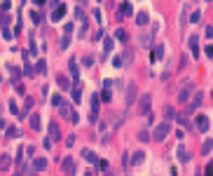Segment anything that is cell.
<instances>
[{
	"label": "cell",
	"mask_w": 213,
	"mask_h": 176,
	"mask_svg": "<svg viewBox=\"0 0 213 176\" xmlns=\"http://www.w3.org/2000/svg\"><path fill=\"white\" fill-rule=\"evenodd\" d=\"M199 106H202V94L197 92V94H194V99H192V103H190V111H194V108H199Z\"/></svg>",
	"instance_id": "obj_15"
},
{
	"label": "cell",
	"mask_w": 213,
	"mask_h": 176,
	"mask_svg": "<svg viewBox=\"0 0 213 176\" xmlns=\"http://www.w3.org/2000/svg\"><path fill=\"white\" fill-rule=\"evenodd\" d=\"M206 54H208V56L213 59V45H208V47H206Z\"/></svg>",
	"instance_id": "obj_34"
},
{
	"label": "cell",
	"mask_w": 213,
	"mask_h": 176,
	"mask_svg": "<svg viewBox=\"0 0 213 176\" xmlns=\"http://www.w3.org/2000/svg\"><path fill=\"white\" fill-rule=\"evenodd\" d=\"M70 73H73V78H80V75H77V64H75V61H70Z\"/></svg>",
	"instance_id": "obj_27"
},
{
	"label": "cell",
	"mask_w": 213,
	"mask_h": 176,
	"mask_svg": "<svg viewBox=\"0 0 213 176\" xmlns=\"http://www.w3.org/2000/svg\"><path fill=\"white\" fill-rule=\"evenodd\" d=\"M211 150H213V139H206L204 146H202V155H208Z\"/></svg>",
	"instance_id": "obj_14"
},
{
	"label": "cell",
	"mask_w": 213,
	"mask_h": 176,
	"mask_svg": "<svg viewBox=\"0 0 213 176\" xmlns=\"http://www.w3.org/2000/svg\"><path fill=\"white\" fill-rule=\"evenodd\" d=\"M199 16H202V12H199V10H197V12H192V14H190V21L197 24V21H199Z\"/></svg>",
	"instance_id": "obj_26"
},
{
	"label": "cell",
	"mask_w": 213,
	"mask_h": 176,
	"mask_svg": "<svg viewBox=\"0 0 213 176\" xmlns=\"http://www.w3.org/2000/svg\"><path fill=\"white\" fill-rule=\"evenodd\" d=\"M45 167H47V160H42V157L35 160V169H45Z\"/></svg>",
	"instance_id": "obj_25"
},
{
	"label": "cell",
	"mask_w": 213,
	"mask_h": 176,
	"mask_svg": "<svg viewBox=\"0 0 213 176\" xmlns=\"http://www.w3.org/2000/svg\"><path fill=\"white\" fill-rule=\"evenodd\" d=\"M169 132H171V124H169V120H166V122H159V124H157V127L152 129V134H150V136H152V141H164L166 136H169Z\"/></svg>",
	"instance_id": "obj_1"
},
{
	"label": "cell",
	"mask_w": 213,
	"mask_h": 176,
	"mask_svg": "<svg viewBox=\"0 0 213 176\" xmlns=\"http://www.w3.org/2000/svg\"><path fill=\"white\" fill-rule=\"evenodd\" d=\"M206 2H213V0H206Z\"/></svg>",
	"instance_id": "obj_36"
},
{
	"label": "cell",
	"mask_w": 213,
	"mask_h": 176,
	"mask_svg": "<svg viewBox=\"0 0 213 176\" xmlns=\"http://www.w3.org/2000/svg\"><path fill=\"white\" fill-rule=\"evenodd\" d=\"M208 127H211L208 117H206V115H199V117H197V129H199V132H208Z\"/></svg>",
	"instance_id": "obj_6"
},
{
	"label": "cell",
	"mask_w": 213,
	"mask_h": 176,
	"mask_svg": "<svg viewBox=\"0 0 213 176\" xmlns=\"http://www.w3.org/2000/svg\"><path fill=\"white\" fill-rule=\"evenodd\" d=\"M150 101H152V96H150V94H141V99H138V113L145 115V117L150 115Z\"/></svg>",
	"instance_id": "obj_2"
},
{
	"label": "cell",
	"mask_w": 213,
	"mask_h": 176,
	"mask_svg": "<svg viewBox=\"0 0 213 176\" xmlns=\"http://www.w3.org/2000/svg\"><path fill=\"white\" fill-rule=\"evenodd\" d=\"M82 155H85V157H87V160H89V162H98V160H96V155L91 153V150H85V153H82Z\"/></svg>",
	"instance_id": "obj_21"
},
{
	"label": "cell",
	"mask_w": 213,
	"mask_h": 176,
	"mask_svg": "<svg viewBox=\"0 0 213 176\" xmlns=\"http://www.w3.org/2000/svg\"><path fill=\"white\" fill-rule=\"evenodd\" d=\"M206 38H213V26H208V28H206Z\"/></svg>",
	"instance_id": "obj_35"
},
{
	"label": "cell",
	"mask_w": 213,
	"mask_h": 176,
	"mask_svg": "<svg viewBox=\"0 0 213 176\" xmlns=\"http://www.w3.org/2000/svg\"><path fill=\"white\" fill-rule=\"evenodd\" d=\"M0 167H2V169H7V167H10V157H7V155H2V157H0Z\"/></svg>",
	"instance_id": "obj_23"
},
{
	"label": "cell",
	"mask_w": 213,
	"mask_h": 176,
	"mask_svg": "<svg viewBox=\"0 0 213 176\" xmlns=\"http://www.w3.org/2000/svg\"><path fill=\"white\" fill-rule=\"evenodd\" d=\"M138 139H141V141H150L152 136H150V134L145 132V129H141V132H138Z\"/></svg>",
	"instance_id": "obj_20"
},
{
	"label": "cell",
	"mask_w": 213,
	"mask_h": 176,
	"mask_svg": "<svg viewBox=\"0 0 213 176\" xmlns=\"http://www.w3.org/2000/svg\"><path fill=\"white\" fill-rule=\"evenodd\" d=\"M176 153H178V160H180V162H190V153H187L185 146H178Z\"/></svg>",
	"instance_id": "obj_7"
},
{
	"label": "cell",
	"mask_w": 213,
	"mask_h": 176,
	"mask_svg": "<svg viewBox=\"0 0 213 176\" xmlns=\"http://www.w3.org/2000/svg\"><path fill=\"white\" fill-rule=\"evenodd\" d=\"M68 43H70V38L63 35V40H61V47H68Z\"/></svg>",
	"instance_id": "obj_32"
},
{
	"label": "cell",
	"mask_w": 213,
	"mask_h": 176,
	"mask_svg": "<svg viewBox=\"0 0 213 176\" xmlns=\"http://www.w3.org/2000/svg\"><path fill=\"white\" fill-rule=\"evenodd\" d=\"M115 38H117V40H120V43H127V40H129V33L127 31H124V28H117V31H115Z\"/></svg>",
	"instance_id": "obj_12"
},
{
	"label": "cell",
	"mask_w": 213,
	"mask_h": 176,
	"mask_svg": "<svg viewBox=\"0 0 213 176\" xmlns=\"http://www.w3.org/2000/svg\"><path fill=\"white\" fill-rule=\"evenodd\" d=\"M59 85H61V87H66V89H68V80H66V78H59Z\"/></svg>",
	"instance_id": "obj_33"
},
{
	"label": "cell",
	"mask_w": 213,
	"mask_h": 176,
	"mask_svg": "<svg viewBox=\"0 0 213 176\" xmlns=\"http://www.w3.org/2000/svg\"><path fill=\"white\" fill-rule=\"evenodd\" d=\"M131 14H133L131 5H129V2H122V7H120V19H122V16H131Z\"/></svg>",
	"instance_id": "obj_9"
},
{
	"label": "cell",
	"mask_w": 213,
	"mask_h": 176,
	"mask_svg": "<svg viewBox=\"0 0 213 176\" xmlns=\"http://www.w3.org/2000/svg\"><path fill=\"white\" fill-rule=\"evenodd\" d=\"M190 49L194 56H199V43H197V35H190Z\"/></svg>",
	"instance_id": "obj_11"
},
{
	"label": "cell",
	"mask_w": 213,
	"mask_h": 176,
	"mask_svg": "<svg viewBox=\"0 0 213 176\" xmlns=\"http://www.w3.org/2000/svg\"><path fill=\"white\" fill-rule=\"evenodd\" d=\"M138 162H143V153H136V155H133V165H138Z\"/></svg>",
	"instance_id": "obj_29"
},
{
	"label": "cell",
	"mask_w": 213,
	"mask_h": 176,
	"mask_svg": "<svg viewBox=\"0 0 213 176\" xmlns=\"http://www.w3.org/2000/svg\"><path fill=\"white\" fill-rule=\"evenodd\" d=\"M49 132H52V139H59V127L56 124H49Z\"/></svg>",
	"instance_id": "obj_22"
},
{
	"label": "cell",
	"mask_w": 213,
	"mask_h": 176,
	"mask_svg": "<svg viewBox=\"0 0 213 176\" xmlns=\"http://www.w3.org/2000/svg\"><path fill=\"white\" fill-rule=\"evenodd\" d=\"M162 59H164V47L157 45V47L152 49V61H162Z\"/></svg>",
	"instance_id": "obj_8"
},
{
	"label": "cell",
	"mask_w": 213,
	"mask_h": 176,
	"mask_svg": "<svg viewBox=\"0 0 213 176\" xmlns=\"http://www.w3.org/2000/svg\"><path fill=\"white\" fill-rule=\"evenodd\" d=\"M73 101H75V103H80V101H82V92H80V87H75V89H73Z\"/></svg>",
	"instance_id": "obj_17"
},
{
	"label": "cell",
	"mask_w": 213,
	"mask_h": 176,
	"mask_svg": "<svg viewBox=\"0 0 213 176\" xmlns=\"http://www.w3.org/2000/svg\"><path fill=\"white\" fill-rule=\"evenodd\" d=\"M63 171H66V174H75V165H73L70 157H66V160H63Z\"/></svg>",
	"instance_id": "obj_13"
},
{
	"label": "cell",
	"mask_w": 213,
	"mask_h": 176,
	"mask_svg": "<svg viewBox=\"0 0 213 176\" xmlns=\"http://www.w3.org/2000/svg\"><path fill=\"white\" fill-rule=\"evenodd\" d=\"M148 21H150V16L145 14V12H138V14H136V24H138V26H148Z\"/></svg>",
	"instance_id": "obj_10"
},
{
	"label": "cell",
	"mask_w": 213,
	"mask_h": 176,
	"mask_svg": "<svg viewBox=\"0 0 213 176\" xmlns=\"http://www.w3.org/2000/svg\"><path fill=\"white\" fill-rule=\"evenodd\" d=\"M164 117H166V120H173V117H176V111H173L171 106H166L164 108Z\"/></svg>",
	"instance_id": "obj_16"
},
{
	"label": "cell",
	"mask_w": 213,
	"mask_h": 176,
	"mask_svg": "<svg viewBox=\"0 0 213 176\" xmlns=\"http://www.w3.org/2000/svg\"><path fill=\"white\" fill-rule=\"evenodd\" d=\"M31 127H33V129H40V117H37V115L31 117Z\"/></svg>",
	"instance_id": "obj_19"
},
{
	"label": "cell",
	"mask_w": 213,
	"mask_h": 176,
	"mask_svg": "<svg viewBox=\"0 0 213 176\" xmlns=\"http://www.w3.org/2000/svg\"><path fill=\"white\" fill-rule=\"evenodd\" d=\"M103 47H106V52H110V49H112V40H110V38L103 40Z\"/></svg>",
	"instance_id": "obj_28"
},
{
	"label": "cell",
	"mask_w": 213,
	"mask_h": 176,
	"mask_svg": "<svg viewBox=\"0 0 213 176\" xmlns=\"http://www.w3.org/2000/svg\"><path fill=\"white\" fill-rule=\"evenodd\" d=\"M192 94H194V85H192V82H187V85L178 92V103H187V99H190Z\"/></svg>",
	"instance_id": "obj_3"
},
{
	"label": "cell",
	"mask_w": 213,
	"mask_h": 176,
	"mask_svg": "<svg viewBox=\"0 0 213 176\" xmlns=\"http://www.w3.org/2000/svg\"><path fill=\"white\" fill-rule=\"evenodd\" d=\"M61 115H63V117H66V115H68V117L73 115V111H70V106H68V103H63V106H61Z\"/></svg>",
	"instance_id": "obj_18"
},
{
	"label": "cell",
	"mask_w": 213,
	"mask_h": 176,
	"mask_svg": "<svg viewBox=\"0 0 213 176\" xmlns=\"http://www.w3.org/2000/svg\"><path fill=\"white\" fill-rule=\"evenodd\" d=\"M96 117H98V96L94 94V96H91V113H89V120L94 122Z\"/></svg>",
	"instance_id": "obj_5"
},
{
	"label": "cell",
	"mask_w": 213,
	"mask_h": 176,
	"mask_svg": "<svg viewBox=\"0 0 213 176\" xmlns=\"http://www.w3.org/2000/svg\"><path fill=\"white\" fill-rule=\"evenodd\" d=\"M206 176H213V160L208 162V167H206Z\"/></svg>",
	"instance_id": "obj_31"
},
{
	"label": "cell",
	"mask_w": 213,
	"mask_h": 176,
	"mask_svg": "<svg viewBox=\"0 0 213 176\" xmlns=\"http://www.w3.org/2000/svg\"><path fill=\"white\" fill-rule=\"evenodd\" d=\"M63 12H66V7H59V10L54 12V21H59L61 16H63Z\"/></svg>",
	"instance_id": "obj_24"
},
{
	"label": "cell",
	"mask_w": 213,
	"mask_h": 176,
	"mask_svg": "<svg viewBox=\"0 0 213 176\" xmlns=\"http://www.w3.org/2000/svg\"><path fill=\"white\" fill-rule=\"evenodd\" d=\"M101 99H103V101H110V89H103V94H101Z\"/></svg>",
	"instance_id": "obj_30"
},
{
	"label": "cell",
	"mask_w": 213,
	"mask_h": 176,
	"mask_svg": "<svg viewBox=\"0 0 213 176\" xmlns=\"http://www.w3.org/2000/svg\"><path fill=\"white\" fill-rule=\"evenodd\" d=\"M136 94H138V87H136V85L131 82V85L127 87V96H124V101H127V108L131 106L133 101H136Z\"/></svg>",
	"instance_id": "obj_4"
}]
</instances>
